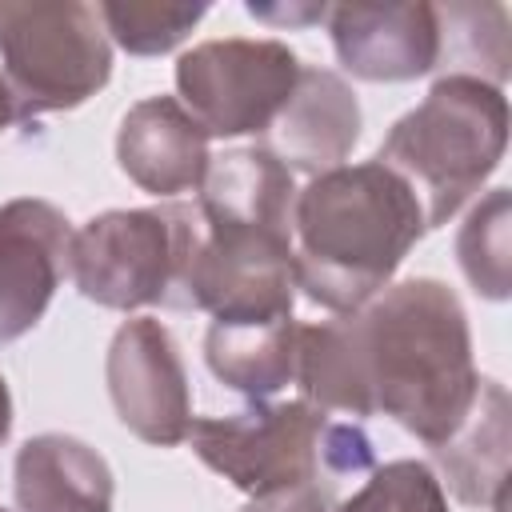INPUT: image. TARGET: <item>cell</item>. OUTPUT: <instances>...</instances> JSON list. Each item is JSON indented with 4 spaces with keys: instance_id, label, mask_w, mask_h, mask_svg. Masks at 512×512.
Wrapping results in <instances>:
<instances>
[{
    "instance_id": "obj_15",
    "label": "cell",
    "mask_w": 512,
    "mask_h": 512,
    "mask_svg": "<svg viewBox=\"0 0 512 512\" xmlns=\"http://www.w3.org/2000/svg\"><path fill=\"white\" fill-rule=\"evenodd\" d=\"M12 496L20 512H112L116 480L92 444L68 432H40L16 452Z\"/></svg>"
},
{
    "instance_id": "obj_2",
    "label": "cell",
    "mask_w": 512,
    "mask_h": 512,
    "mask_svg": "<svg viewBox=\"0 0 512 512\" xmlns=\"http://www.w3.org/2000/svg\"><path fill=\"white\" fill-rule=\"evenodd\" d=\"M412 188L380 160L312 176L292 204L296 288L336 316L380 296L424 236Z\"/></svg>"
},
{
    "instance_id": "obj_10",
    "label": "cell",
    "mask_w": 512,
    "mask_h": 512,
    "mask_svg": "<svg viewBox=\"0 0 512 512\" xmlns=\"http://www.w3.org/2000/svg\"><path fill=\"white\" fill-rule=\"evenodd\" d=\"M72 252L68 216L36 196L0 204V344L20 340L48 312Z\"/></svg>"
},
{
    "instance_id": "obj_13",
    "label": "cell",
    "mask_w": 512,
    "mask_h": 512,
    "mask_svg": "<svg viewBox=\"0 0 512 512\" xmlns=\"http://www.w3.org/2000/svg\"><path fill=\"white\" fill-rule=\"evenodd\" d=\"M116 164L148 196L172 200L180 192H196L212 164L208 132L176 96H148L120 120Z\"/></svg>"
},
{
    "instance_id": "obj_8",
    "label": "cell",
    "mask_w": 512,
    "mask_h": 512,
    "mask_svg": "<svg viewBox=\"0 0 512 512\" xmlns=\"http://www.w3.org/2000/svg\"><path fill=\"white\" fill-rule=\"evenodd\" d=\"M296 76L300 60L284 40H204L176 60V100L208 136H264Z\"/></svg>"
},
{
    "instance_id": "obj_6",
    "label": "cell",
    "mask_w": 512,
    "mask_h": 512,
    "mask_svg": "<svg viewBox=\"0 0 512 512\" xmlns=\"http://www.w3.org/2000/svg\"><path fill=\"white\" fill-rule=\"evenodd\" d=\"M192 204L112 208L72 232L68 276L84 300L116 312L172 304L192 240Z\"/></svg>"
},
{
    "instance_id": "obj_17",
    "label": "cell",
    "mask_w": 512,
    "mask_h": 512,
    "mask_svg": "<svg viewBox=\"0 0 512 512\" xmlns=\"http://www.w3.org/2000/svg\"><path fill=\"white\" fill-rule=\"evenodd\" d=\"M296 320H212L204 360L220 384L248 400H268L296 376Z\"/></svg>"
},
{
    "instance_id": "obj_11",
    "label": "cell",
    "mask_w": 512,
    "mask_h": 512,
    "mask_svg": "<svg viewBox=\"0 0 512 512\" xmlns=\"http://www.w3.org/2000/svg\"><path fill=\"white\" fill-rule=\"evenodd\" d=\"M324 24L340 64L356 80L396 84L436 68V4H336Z\"/></svg>"
},
{
    "instance_id": "obj_25",
    "label": "cell",
    "mask_w": 512,
    "mask_h": 512,
    "mask_svg": "<svg viewBox=\"0 0 512 512\" xmlns=\"http://www.w3.org/2000/svg\"><path fill=\"white\" fill-rule=\"evenodd\" d=\"M20 116H16V100H12V92H8V84H4V76H0V132L8 128V124H16Z\"/></svg>"
},
{
    "instance_id": "obj_21",
    "label": "cell",
    "mask_w": 512,
    "mask_h": 512,
    "mask_svg": "<svg viewBox=\"0 0 512 512\" xmlns=\"http://www.w3.org/2000/svg\"><path fill=\"white\" fill-rule=\"evenodd\" d=\"M336 512H448V496L424 460H392L372 468Z\"/></svg>"
},
{
    "instance_id": "obj_9",
    "label": "cell",
    "mask_w": 512,
    "mask_h": 512,
    "mask_svg": "<svg viewBox=\"0 0 512 512\" xmlns=\"http://www.w3.org/2000/svg\"><path fill=\"white\" fill-rule=\"evenodd\" d=\"M108 396L120 424L156 448H176L192 428V392L172 332L152 316L116 328L104 360Z\"/></svg>"
},
{
    "instance_id": "obj_3",
    "label": "cell",
    "mask_w": 512,
    "mask_h": 512,
    "mask_svg": "<svg viewBox=\"0 0 512 512\" xmlns=\"http://www.w3.org/2000/svg\"><path fill=\"white\" fill-rule=\"evenodd\" d=\"M508 148V100L504 88L476 76H440L428 96L404 112L380 152L416 196L424 228L448 224L500 168Z\"/></svg>"
},
{
    "instance_id": "obj_1",
    "label": "cell",
    "mask_w": 512,
    "mask_h": 512,
    "mask_svg": "<svg viewBox=\"0 0 512 512\" xmlns=\"http://www.w3.org/2000/svg\"><path fill=\"white\" fill-rule=\"evenodd\" d=\"M344 316L368 412L396 420L428 448L444 444L480 388L460 296L436 276H412Z\"/></svg>"
},
{
    "instance_id": "obj_26",
    "label": "cell",
    "mask_w": 512,
    "mask_h": 512,
    "mask_svg": "<svg viewBox=\"0 0 512 512\" xmlns=\"http://www.w3.org/2000/svg\"><path fill=\"white\" fill-rule=\"evenodd\" d=\"M0 512H8V508H0Z\"/></svg>"
},
{
    "instance_id": "obj_24",
    "label": "cell",
    "mask_w": 512,
    "mask_h": 512,
    "mask_svg": "<svg viewBox=\"0 0 512 512\" xmlns=\"http://www.w3.org/2000/svg\"><path fill=\"white\" fill-rule=\"evenodd\" d=\"M8 432H12V392H8V384L0 376V444L8 440Z\"/></svg>"
},
{
    "instance_id": "obj_22",
    "label": "cell",
    "mask_w": 512,
    "mask_h": 512,
    "mask_svg": "<svg viewBox=\"0 0 512 512\" xmlns=\"http://www.w3.org/2000/svg\"><path fill=\"white\" fill-rule=\"evenodd\" d=\"M336 484L312 480V484H296V488H280L268 496H252L240 512H336Z\"/></svg>"
},
{
    "instance_id": "obj_14",
    "label": "cell",
    "mask_w": 512,
    "mask_h": 512,
    "mask_svg": "<svg viewBox=\"0 0 512 512\" xmlns=\"http://www.w3.org/2000/svg\"><path fill=\"white\" fill-rule=\"evenodd\" d=\"M508 452H512V400L500 380H480L468 416L432 448L452 496L468 508H508Z\"/></svg>"
},
{
    "instance_id": "obj_7",
    "label": "cell",
    "mask_w": 512,
    "mask_h": 512,
    "mask_svg": "<svg viewBox=\"0 0 512 512\" xmlns=\"http://www.w3.org/2000/svg\"><path fill=\"white\" fill-rule=\"evenodd\" d=\"M328 424V412L308 400H252L228 416H192L188 444L232 488L268 496L312 480L332 484L324 472Z\"/></svg>"
},
{
    "instance_id": "obj_20",
    "label": "cell",
    "mask_w": 512,
    "mask_h": 512,
    "mask_svg": "<svg viewBox=\"0 0 512 512\" xmlns=\"http://www.w3.org/2000/svg\"><path fill=\"white\" fill-rule=\"evenodd\" d=\"M100 24L112 44H120L128 56H164L172 52L204 16L208 4H124L108 0L96 4Z\"/></svg>"
},
{
    "instance_id": "obj_19",
    "label": "cell",
    "mask_w": 512,
    "mask_h": 512,
    "mask_svg": "<svg viewBox=\"0 0 512 512\" xmlns=\"http://www.w3.org/2000/svg\"><path fill=\"white\" fill-rule=\"evenodd\" d=\"M508 224H512V196L508 188H492L456 232V260L472 292L484 300H508L512 292Z\"/></svg>"
},
{
    "instance_id": "obj_23",
    "label": "cell",
    "mask_w": 512,
    "mask_h": 512,
    "mask_svg": "<svg viewBox=\"0 0 512 512\" xmlns=\"http://www.w3.org/2000/svg\"><path fill=\"white\" fill-rule=\"evenodd\" d=\"M248 16L264 20V24H276V28H308V24H320L328 20V4H260V0H248L244 4Z\"/></svg>"
},
{
    "instance_id": "obj_18",
    "label": "cell",
    "mask_w": 512,
    "mask_h": 512,
    "mask_svg": "<svg viewBox=\"0 0 512 512\" xmlns=\"http://www.w3.org/2000/svg\"><path fill=\"white\" fill-rule=\"evenodd\" d=\"M440 60L452 64L448 76H476L484 84H504L512 72V28L504 4H440L436 8Z\"/></svg>"
},
{
    "instance_id": "obj_5",
    "label": "cell",
    "mask_w": 512,
    "mask_h": 512,
    "mask_svg": "<svg viewBox=\"0 0 512 512\" xmlns=\"http://www.w3.org/2000/svg\"><path fill=\"white\" fill-rule=\"evenodd\" d=\"M292 304L296 264L288 228L196 212L168 308H200L212 312V320H284Z\"/></svg>"
},
{
    "instance_id": "obj_12",
    "label": "cell",
    "mask_w": 512,
    "mask_h": 512,
    "mask_svg": "<svg viewBox=\"0 0 512 512\" xmlns=\"http://www.w3.org/2000/svg\"><path fill=\"white\" fill-rule=\"evenodd\" d=\"M360 100L348 88L344 76L328 68H304L296 76V88L272 128L264 132V148L288 168V172H332L340 168L356 140H360Z\"/></svg>"
},
{
    "instance_id": "obj_16",
    "label": "cell",
    "mask_w": 512,
    "mask_h": 512,
    "mask_svg": "<svg viewBox=\"0 0 512 512\" xmlns=\"http://www.w3.org/2000/svg\"><path fill=\"white\" fill-rule=\"evenodd\" d=\"M292 204H296L292 172L264 144L212 156L196 188V212L212 220H248L292 232Z\"/></svg>"
},
{
    "instance_id": "obj_4",
    "label": "cell",
    "mask_w": 512,
    "mask_h": 512,
    "mask_svg": "<svg viewBox=\"0 0 512 512\" xmlns=\"http://www.w3.org/2000/svg\"><path fill=\"white\" fill-rule=\"evenodd\" d=\"M0 68L20 120L72 112L112 76V40L80 0H0Z\"/></svg>"
}]
</instances>
